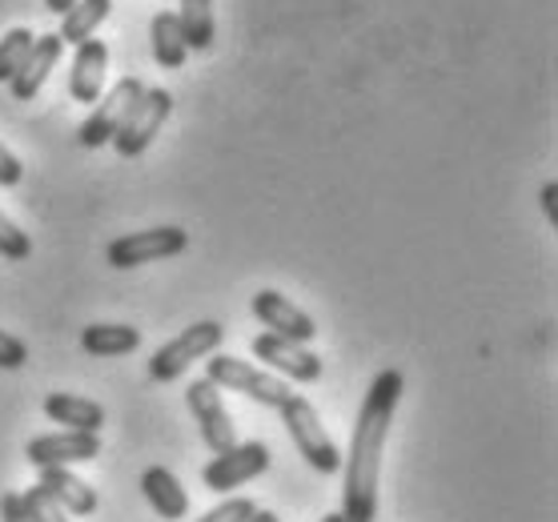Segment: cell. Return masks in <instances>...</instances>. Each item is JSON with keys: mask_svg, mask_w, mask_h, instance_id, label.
I'll return each mask as SVG.
<instances>
[{"mask_svg": "<svg viewBox=\"0 0 558 522\" xmlns=\"http://www.w3.org/2000/svg\"><path fill=\"white\" fill-rule=\"evenodd\" d=\"M254 498H226L221 507H214V510H205L202 519L197 522H245L250 514H254Z\"/></svg>", "mask_w": 558, "mask_h": 522, "instance_id": "d4e9b609", "label": "cell"}, {"mask_svg": "<svg viewBox=\"0 0 558 522\" xmlns=\"http://www.w3.org/2000/svg\"><path fill=\"white\" fill-rule=\"evenodd\" d=\"M141 97H145V81L121 77L113 89L97 101V109L85 117V125L76 129V141H81L85 149H101V145H109V141L117 137V129L125 125V117L137 109Z\"/></svg>", "mask_w": 558, "mask_h": 522, "instance_id": "8992f818", "label": "cell"}, {"mask_svg": "<svg viewBox=\"0 0 558 522\" xmlns=\"http://www.w3.org/2000/svg\"><path fill=\"white\" fill-rule=\"evenodd\" d=\"M73 4H76V0H45V9H49V13H57V16H64Z\"/></svg>", "mask_w": 558, "mask_h": 522, "instance_id": "f546056e", "label": "cell"}, {"mask_svg": "<svg viewBox=\"0 0 558 522\" xmlns=\"http://www.w3.org/2000/svg\"><path fill=\"white\" fill-rule=\"evenodd\" d=\"M269 471V446L266 442H238L229 446L226 454H217V459H209L202 466V483L209 486V490H238V486L254 483L257 474Z\"/></svg>", "mask_w": 558, "mask_h": 522, "instance_id": "9c48e42d", "label": "cell"}, {"mask_svg": "<svg viewBox=\"0 0 558 522\" xmlns=\"http://www.w3.org/2000/svg\"><path fill=\"white\" fill-rule=\"evenodd\" d=\"M101 454V434L85 430H61V434H40L25 446L28 466L49 471V466H73V462H93Z\"/></svg>", "mask_w": 558, "mask_h": 522, "instance_id": "8fae6325", "label": "cell"}, {"mask_svg": "<svg viewBox=\"0 0 558 522\" xmlns=\"http://www.w3.org/2000/svg\"><path fill=\"white\" fill-rule=\"evenodd\" d=\"M257 362H266L269 374H278L286 383H317L322 378V357L314 350H305V345L290 342V338H278V333H257L254 342H250Z\"/></svg>", "mask_w": 558, "mask_h": 522, "instance_id": "30bf717a", "label": "cell"}, {"mask_svg": "<svg viewBox=\"0 0 558 522\" xmlns=\"http://www.w3.org/2000/svg\"><path fill=\"white\" fill-rule=\"evenodd\" d=\"M178 25H181V40H185V49L209 52L214 49V37H217L214 0H181Z\"/></svg>", "mask_w": 558, "mask_h": 522, "instance_id": "d6986e66", "label": "cell"}, {"mask_svg": "<svg viewBox=\"0 0 558 522\" xmlns=\"http://www.w3.org/2000/svg\"><path fill=\"white\" fill-rule=\"evenodd\" d=\"M281 422H286V430H290L293 446H298V454H302L314 471L322 474H338L342 471V450L333 442L322 418H317V410L310 406V398L302 394H290V402H281Z\"/></svg>", "mask_w": 558, "mask_h": 522, "instance_id": "3957f363", "label": "cell"}, {"mask_svg": "<svg viewBox=\"0 0 558 522\" xmlns=\"http://www.w3.org/2000/svg\"><path fill=\"white\" fill-rule=\"evenodd\" d=\"M105 73H109V45H105V40L76 45L73 64H69V93H73V101H81V105L101 101Z\"/></svg>", "mask_w": 558, "mask_h": 522, "instance_id": "4fadbf2b", "label": "cell"}, {"mask_svg": "<svg viewBox=\"0 0 558 522\" xmlns=\"http://www.w3.org/2000/svg\"><path fill=\"white\" fill-rule=\"evenodd\" d=\"M21 178H25L21 157H16L9 145H0V190H13V185H21Z\"/></svg>", "mask_w": 558, "mask_h": 522, "instance_id": "4316f807", "label": "cell"}, {"mask_svg": "<svg viewBox=\"0 0 558 522\" xmlns=\"http://www.w3.org/2000/svg\"><path fill=\"white\" fill-rule=\"evenodd\" d=\"M109 13H113V0H76L73 9L61 16V45H85V40H93V33H97V25H105L109 21Z\"/></svg>", "mask_w": 558, "mask_h": 522, "instance_id": "44dd1931", "label": "cell"}, {"mask_svg": "<svg viewBox=\"0 0 558 522\" xmlns=\"http://www.w3.org/2000/svg\"><path fill=\"white\" fill-rule=\"evenodd\" d=\"M149 40H153V61L161 64V69H181L190 49H185V40H181V25H178V13L173 9H161V13L149 21Z\"/></svg>", "mask_w": 558, "mask_h": 522, "instance_id": "ffe728a7", "label": "cell"}, {"mask_svg": "<svg viewBox=\"0 0 558 522\" xmlns=\"http://www.w3.org/2000/svg\"><path fill=\"white\" fill-rule=\"evenodd\" d=\"M21 502H25V514H28V522H69L64 519V510L52 502L40 486H28L25 495H21Z\"/></svg>", "mask_w": 558, "mask_h": 522, "instance_id": "cb8c5ba5", "label": "cell"}, {"mask_svg": "<svg viewBox=\"0 0 558 522\" xmlns=\"http://www.w3.org/2000/svg\"><path fill=\"white\" fill-rule=\"evenodd\" d=\"M141 345V330L121 326V321H93L81 330V350L93 357H121Z\"/></svg>", "mask_w": 558, "mask_h": 522, "instance_id": "ac0fdd59", "label": "cell"}, {"mask_svg": "<svg viewBox=\"0 0 558 522\" xmlns=\"http://www.w3.org/2000/svg\"><path fill=\"white\" fill-rule=\"evenodd\" d=\"M190 250V233L181 226H153V230L141 233H121L105 245V257L113 269H133V266H149V262H161V257H178Z\"/></svg>", "mask_w": 558, "mask_h": 522, "instance_id": "5b68a950", "label": "cell"}, {"mask_svg": "<svg viewBox=\"0 0 558 522\" xmlns=\"http://www.w3.org/2000/svg\"><path fill=\"white\" fill-rule=\"evenodd\" d=\"M185 402H190V414L202 430V442L214 454H226L229 446H238V426H233L226 402H221V390L209 378H193L190 390H185Z\"/></svg>", "mask_w": 558, "mask_h": 522, "instance_id": "ba28073f", "label": "cell"}, {"mask_svg": "<svg viewBox=\"0 0 558 522\" xmlns=\"http://www.w3.org/2000/svg\"><path fill=\"white\" fill-rule=\"evenodd\" d=\"M221 338H226V326H221V321H214V318L193 321L190 330H181L173 342H166L149 357V378L153 383H178L197 357L214 354L217 345H221Z\"/></svg>", "mask_w": 558, "mask_h": 522, "instance_id": "277c9868", "label": "cell"}, {"mask_svg": "<svg viewBox=\"0 0 558 522\" xmlns=\"http://www.w3.org/2000/svg\"><path fill=\"white\" fill-rule=\"evenodd\" d=\"M141 490H145V502L161 514V522H181L190 514V495L169 466H149L141 474Z\"/></svg>", "mask_w": 558, "mask_h": 522, "instance_id": "2e32d148", "label": "cell"}, {"mask_svg": "<svg viewBox=\"0 0 558 522\" xmlns=\"http://www.w3.org/2000/svg\"><path fill=\"white\" fill-rule=\"evenodd\" d=\"M169 113H173V93L169 89H145V97L137 101V109L125 117V125L117 129V137L109 141V145H113L121 157H141L153 141H157V133H161V125L169 121Z\"/></svg>", "mask_w": 558, "mask_h": 522, "instance_id": "52a82bcc", "label": "cell"}, {"mask_svg": "<svg viewBox=\"0 0 558 522\" xmlns=\"http://www.w3.org/2000/svg\"><path fill=\"white\" fill-rule=\"evenodd\" d=\"M45 414H49L57 426H64V430L97 434L105 426V406H101V402L81 398V394H49V398H45Z\"/></svg>", "mask_w": 558, "mask_h": 522, "instance_id": "e0dca14e", "label": "cell"}, {"mask_svg": "<svg viewBox=\"0 0 558 522\" xmlns=\"http://www.w3.org/2000/svg\"><path fill=\"white\" fill-rule=\"evenodd\" d=\"M205 378L217 386V390H238V394L254 398L257 406L278 410L281 402H290V383L269 374V369L254 366V362H242L233 354H214L205 362Z\"/></svg>", "mask_w": 558, "mask_h": 522, "instance_id": "7a4b0ae2", "label": "cell"}, {"mask_svg": "<svg viewBox=\"0 0 558 522\" xmlns=\"http://www.w3.org/2000/svg\"><path fill=\"white\" fill-rule=\"evenodd\" d=\"M40 490L64 510V514H93L97 510V490H93L85 478H76L69 466H49V471H40Z\"/></svg>", "mask_w": 558, "mask_h": 522, "instance_id": "9a60e30c", "label": "cell"}, {"mask_svg": "<svg viewBox=\"0 0 558 522\" xmlns=\"http://www.w3.org/2000/svg\"><path fill=\"white\" fill-rule=\"evenodd\" d=\"M407 378L402 369H378L369 383L362 406H357L354 430H350V454L342 459V514L345 522H374L378 519V483H381V454L390 434L393 410L402 402Z\"/></svg>", "mask_w": 558, "mask_h": 522, "instance_id": "6da1fadb", "label": "cell"}, {"mask_svg": "<svg viewBox=\"0 0 558 522\" xmlns=\"http://www.w3.org/2000/svg\"><path fill=\"white\" fill-rule=\"evenodd\" d=\"M250 309H254V318L262 321L269 333H278V338H290V342H298V345H310L317 338L314 318H310L305 309L293 306L290 298L278 290H257Z\"/></svg>", "mask_w": 558, "mask_h": 522, "instance_id": "7c38bea8", "label": "cell"}, {"mask_svg": "<svg viewBox=\"0 0 558 522\" xmlns=\"http://www.w3.org/2000/svg\"><path fill=\"white\" fill-rule=\"evenodd\" d=\"M538 205H543V214L550 226H558V181H546L543 193H538Z\"/></svg>", "mask_w": 558, "mask_h": 522, "instance_id": "f1b7e54d", "label": "cell"}, {"mask_svg": "<svg viewBox=\"0 0 558 522\" xmlns=\"http://www.w3.org/2000/svg\"><path fill=\"white\" fill-rule=\"evenodd\" d=\"M245 522H281V519L274 514V510H254V514H250Z\"/></svg>", "mask_w": 558, "mask_h": 522, "instance_id": "4dcf8cb0", "label": "cell"}, {"mask_svg": "<svg viewBox=\"0 0 558 522\" xmlns=\"http://www.w3.org/2000/svg\"><path fill=\"white\" fill-rule=\"evenodd\" d=\"M322 522H345V519L338 514V510H333V514H322Z\"/></svg>", "mask_w": 558, "mask_h": 522, "instance_id": "1f68e13d", "label": "cell"}, {"mask_svg": "<svg viewBox=\"0 0 558 522\" xmlns=\"http://www.w3.org/2000/svg\"><path fill=\"white\" fill-rule=\"evenodd\" d=\"M0 257H9V262L33 257V238L16 226L13 217H4V214H0Z\"/></svg>", "mask_w": 558, "mask_h": 522, "instance_id": "603a6c76", "label": "cell"}, {"mask_svg": "<svg viewBox=\"0 0 558 522\" xmlns=\"http://www.w3.org/2000/svg\"><path fill=\"white\" fill-rule=\"evenodd\" d=\"M0 522H28L21 490H4V495H0Z\"/></svg>", "mask_w": 558, "mask_h": 522, "instance_id": "83f0119b", "label": "cell"}, {"mask_svg": "<svg viewBox=\"0 0 558 522\" xmlns=\"http://www.w3.org/2000/svg\"><path fill=\"white\" fill-rule=\"evenodd\" d=\"M33 33L28 28H9L4 37H0V81L9 85V81L21 73V64H25L28 49H33Z\"/></svg>", "mask_w": 558, "mask_h": 522, "instance_id": "7402d4cb", "label": "cell"}, {"mask_svg": "<svg viewBox=\"0 0 558 522\" xmlns=\"http://www.w3.org/2000/svg\"><path fill=\"white\" fill-rule=\"evenodd\" d=\"M61 52H64V45L57 33H45V37L33 40V49H28L21 73L9 81V93H13L16 101H37V93L45 89V81H49V73L57 69Z\"/></svg>", "mask_w": 558, "mask_h": 522, "instance_id": "5bb4252c", "label": "cell"}, {"mask_svg": "<svg viewBox=\"0 0 558 522\" xmlns=\"http://www.w3.org/2000/svg\"><path fill=\"white\" fill-rule=\"evenodd\" d=\"M28 362V345L16 333L0 330V369H21Z\"/></svg>", "mask_w": 558, "mask_h": 522, "instance_id": "484cf974", "label": "cell"}]
</instances>
